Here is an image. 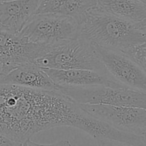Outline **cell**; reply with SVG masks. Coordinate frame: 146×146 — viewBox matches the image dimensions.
I'll return each instance as SVG.
<instances>
[{"instance_id": "cell-1", "label": "cell", "mask_w": 146, "mask_h": 146, "mask_svg": "<svg viewBox=\"0 0 146 146\" xmlns=\"http://www.w3.org/2000/svg\"><path fill=\"white\" fill-rule=\"evenodd\" d=\"M79 35L102 48L122 53L146 42L137 23L113 16L97 6L80 21Z\"/></svg>"}, {"instance_id": "cell-2", "label": "cell", "mask_w": 146, "mask_h": 146, "mask_svg": "<svg viewBox=\"0 0 146 146\" xmlns=\"http://www.w3.org/2000/svg\"><path fill=\"white\" fill-rule=\"evenodd\" d=\"M34 64L43 69H82L109 75L96 44L80 35L74 40L50 47Z\"/></svg>"}, {"instance_id": "cell-3", "label": "cell", "mask_w": 146, "mask_h": 146, "mask_svg": "<svg viewBox=\"0 0 146 146\" xmlns=\"http://www.w3.org/2000/svg\"><path fill=\"white\" fill-rule=\"evenodd\" d=\"M19 34L31 42L52 47L76 38L79 23L67 15L36 14Z\"/></svg>"}, {"instance_id": "cell-4", "label": "cell", "mask_w": 146, "mask_h": 146, "mask_svg": "<svg viewBox=\"0 0 146 146\" xmlns=\"http://www.w3.org/2000/svg\"><path fill=\"white\" fill-rule=\"evenodd\" d=\"M57 90L78 104L132 107L146 110V92L127 88L92 86L66 88L57 86Z\"/></svg>"}, {"instance_id": "cell-5", "label": "cell", "mask_w": 146, "mask_h": 146, "mask_svg": "<svg viewBox=\"0 0 146 146\" xmlns=\"http://www.w3.org/2000/svg\"><path fill=\"white\" fill-rule=\"evenodd\" d=\"M79 105L88 115L115 128L137 135H143L146 132V110L132 107Z\"/></svg>"}, {"instance_id": "cell-6", "label": "cell", "mask_w": 146, "mask_h": 146, "mask_svg": "<svg viewBox=\"0 0 146 146\" xmlns=\"http://www.w3.org/2000/svg\"><path fill=\"white\" fill-rule=\"evenodd\" d=\"M98 47L109 75L127 88L146 92V73L132 59L122 52Z\"/></svg>"}, {"instance_id": "cell-7", "label": "cell", "mask_w": 146, "mask_h": 146, "mask_svg": "<svg viewBox=\"0 0 146 146\" xmlns=\"http://www.w3.org/2000/svg\"><path fill=\"white\" fill-rule=\"evenodd\" d=\"M50 47L31 42L19 33L14 34L0 28V60L17 67L34 63Z\"/></svg>"}, {"instance_id": "cell-8", "label": "cell", "mask_w": 146, "mask_h": 146, "mask_svg": "<svg viewBox=\"0 0 146 146\" xmlns=\"http://www.w3.org/2000/svg\"><path fill=\"white\" fill-rule=\"evenodd\" d=\"M44 70L57 86L66 88H87L92 86H108L112 88L126 87L115 80L110 75L94 70L82 69H44Z\"/></svg>"}, {"instance_id": "cell-9", "label": "cell", "mask_w": 146, "mask_h": 146, "mask_svg": "<svg viewBox=\"0 0 146 146\" xmlns=\"http://www.w3.org/2000/svg\"><path fill=\"white\" fill-rule=\"evenodd\" d=\"M41 0H12L0 2V28L18 34L36 15Z\"/></svg>"}, {"instance_id": "cell-10", "label": "cell", "mask_w": 146, "mask_h": 146, "mask_svg": "<svg viewBox=\"0 0 146 146\" xmlns=\"http://www.w3.org/2000/svg\"><path fill=\"white\" fill-rule=\"evenodd\" d=\"M0 82L29 89L57 90V85L44 69L34 63H26L17 66L7 74Z\"/></svg>"}, {"instance_id": "cell-11", "label": "cell", "mask_w": 146, "mask_h": 146, "mask_svg": "<svg viewBox=\"0 0 146 146\" xmlns=\"http://www.w3.org/2000/svg\"><path fill=\"white\" fill-rule=\"evenodd\" d=\"M97 0H41L36 14H58L73 17L78 22Z\"/></svg>"}, {"instance_id": "cell-12", "label": "cell", "mask_w": 146, "mask_h": 146, "mask_svg": "<svg viewBox=\"0 0 146 146\" xmlns=\"http://www.w3.org/2000/svg\"><path fill=\"white\" fill-rule=\"evenodd\" d=\"M96 6L129 22L137 23L146 19V5L138 0H97Z\"/></svg>"}, {"instance_id": "cell-13", "label": "cell", "mask_w": 146, "mask_h": 146, "mask_svg": "<svg viewBox=\"0 0 146 146\" xmlns=\"http://www.w3.org/2000/svg\"><path fill=\"white\" fill-rule=\"evenodd\" d=\"M123 53L135 62L146 73V42Z\"/></svg>"}, {"instance_id": "cell-14", "label": "cell", "mask_w": 146, "mask_h": 146, "mask_svg": "<svg viewBox=\"0 0 146 146\" xmlns=\"http://www.w3.org/2000/svg\"><path fill=\"white\" fill-rule=\"evenodd\" d=\"M22 146H72V145L68 140H60L52 144H40L28 139L22 143Z\"/></svg>"}, {"instance_id": "cell-15", "label": "cell", "mask_w": 146, "mask_h": 146, "mask_svg": "<svg viewBox=\"0 0 146 146\" xmlns=\"http://www.w3.org/2000/svg\"><path fill=\"white\" fill-rule=\"evenodd\" d=\"M0 146H22V143L15 141L0 133Z\"/></svg>"}, {"instance_id": "cell-16", "label": "cell", "mask_w": 146, "mask_h": 146, "mask_svg": "<svg viewBox=\"0 0 146 146\" xmlns=\"http://www.w3.org/2000/svg\"><path fill=\"white\" fill-rule=\"evenodd\" d=\"M96 140L98 146H130L124 144V143L113 141V140H107V139L98 138L96 139Z\"/></svg>"}, {"instance_id": "cell-17", "label": "cell", "mask_w": 146, "mask_h": 146, "mask_svg": "<svg viewBox=\"0 0 146 146\" xmlns=\"http://www.w3.org/2000/svg\"><path fill=\"white\" fill-rule=\"evenodd\" d=\"M15 67H16L15 66L7 64L5 62L0 60V80Z\"/></svg>"}, {"instance_id": "cell-18", "label": "cell", "mask_w": 146, "mask_h": 146, "mask_svg": "<svg viewBox=\"0 0 146 146\" xmlns=\"http://www.w3.org/2000/svg\"><path fill=\"white\" fill-rule=\"evenodd\" d=\"M137 26H138V27L143 31V33L146 35V19L141 21V22H137Z\"/></svg>"}, {"instance_id": "cell-19", "label": "cell", "mask_w": 146, "mask_h": 146, "mask_svg": "<svg viewBox=\"0 0 146 146\" xmlns=\"http://www.w3.org/2000/svg\"><path fill=\"white\" fill-rule=\"evenodd\" d=\"M138 1H140V2H141L142 3L145 4V5H146V0H138Z\"/></svg>"}, {"instance_id": "cell-20", "label": "cell", "mask_w": 146, "mask_h": 146, "mask_svg": "<svg viewBox=\"0 0 146 146\" xmlns=\"http://www.w3.org/2000/svg\"><path fill=\"white\" fill-rule=\"evenodd\" d=\"M7 1H12V0H0V2H7Z\"/></svg>"}, {"instance_id": "cell-21", "label": "cell", "mask_w": 146, "mask_h": 146, "mask_svg": "<svg viewBox=\"0 0 146 146\" xmlns=\"http://www.w3.org/2000/svg\"><path fill=\"white\" fill-rule=\"evenodd\" d=\"M142 135H143V136H144V137H146V132H145V133H143V134Z\"/></svg>"}]
</instances>
